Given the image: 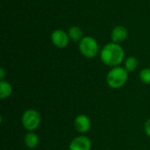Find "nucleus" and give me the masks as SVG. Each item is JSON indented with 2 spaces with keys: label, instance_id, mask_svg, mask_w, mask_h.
Here are the masks:
<instances>
[{
  "label": "nucleus",
  "instance_id": "9b49d317",
  "mask_svg": "<svg viewBox=\"0 0 150 150\" xmlns=\"http://www.w3.org/2000/svg\"><path fill=\"white\" fill-rule=\"evenodd\" d=\"M12 93V86L11 84L4 80L0 81V98L5 99L9 98Z\"/></svg>",
  "mask_w": 150,
  "mask_h": 150
},
{
  "label": "nucleus",
  "instance_id": "4468645a",
  "mask_svg": "<svg viewBox=\"0 0 150 150\" xmlns=\"http://www.w3.org/2000/svg\"><path fill=\"white\" fill-rule=\"evenodd\" d=\"M144 131H145V134L149 136L150 137V119H149L146 122H145V125H144Z\"/></svg>",
  "mask_w": 150,
  "mask_h": 150
},
{
  "label": "nucleus",
  "instance_id": "ddd939ff",
  "mask_svg": "<svg viewBox=\"0 0 150 150\" xmlns=\"http://www.w3.org/2000/svg\"><path fill=\"white\" fill-rule=\"evenodd\" d=\"M139 77L143 83L150 85V68L142 69L140 72Z\"/></svg>",
  "mask_w": 150,
  "mask_h": 150
},
{
  "label": "nucleus",
  "instance_id": "20e7f679",
  "mask_svg": "<svg viewBox=\"0 0 150 150\" xmlns=\"http://www.w3.org/2000/svg\"><path fill=\"white\" fill-rule=\"evenodd\" d=\"M41 122V116L34 109H28L26 110L22 117H21V123L25 129L28 132L35 131L40 125Z\"/></svg>",
  "mask_w": 150,
  "mask_h": 150
},
{
  "label": "nucleus",
  "instance_id": "7ed1b4c3",
  "mask_svg": "<svg viewBox=\"0 0 150 150\" xmlns=\"http://www.w3.org/2000/svg\"><path fill=\"white\" fill-rule=\"evenodd\" d=\"M79 51L86 58H94L99 52V46L97 40L91 36H84L79 41Z\"/></svg>",
  "mask_w": 150,
  "mask_h": 150
},
{
  "label": "nucleus",
  "instance_id": "f257e3e1",
  "mask_svg": "<svg viewBox=\"0 0 150 150\" xmlns=\"http://www.w3.org/2000/svg\"><path fill=\"white\" fill-rule=\"evenodd\" d=\"M99 55L105 65L113 68L119 66L124 61L125 51L120 44L112 41L102 47Z\"/></svg>",
  "mask_w": 150,
  "mask_h": 150
},
{
  "label": "nucleus",
  "instance_id": "0eeeda50",
  "mask_svg": "<svg viewBox=\"0 0 150 150\" xmlns=\"http://www.w3.org/2000/svg\"><path fill=\"white\" fill-rule=\"evenodd\" d=\"M75 129L80 134H86L90 131L91 127V119L85 114H80L76 117L74 120Z\"/></svg>",
  "mask_w": 150,
  "mask_h": 150
},
{
  "label": "nucleus",
  "instance_id": "f03ea898",
  "mask_svg": "<svg viewBox=\"0 0 150 150\" xmlns=\"http://www.w3.org/2000/svg\"><path fill=\"white\" fill-rule=\"evenodd\" d=\"M128 79V71L120 66L113 67L106 75V83L112 89H120L123 87Z\"/></svg>",
  "mask_w": 150,
  "mask_h": 150
},
{
  "label": "nucleus",
  "instance_id": "2eb2a0df",
  "mask_svg": "<svg viewBox=\"0 0 150 150\" xmlns=\"http://www.w3.org/2000/svg\"><path fill=\"white\" fill-rule=\"evenodd\" d=\"M4 76H5V71L3 68H1L0 69V79H1V81L4 80Z\"/></svg>",
  "mask_w": 150,
  "mask_h": 150
},
{
  "label": "nucleus",
  "instance_id": "6e6552de",
  "mask_svg": "<svg viewBox=\"0 0 150 150\" xmlns=\"http://www.w3.org/2000/svg\"><path fill=\"white\" fill-rule=\"evenodd\" d=\"M127 35H128L127 29L124 25H116L112 30L111 39L112 42L120 44L127 38Z\"/></svg>",
  "mask_w": 150,
  "mask_h": 150
},
{
  "label": "nucleus",
  "instance_id": "9d476101",
  "mask_svg": "<svg viewBox=\"0 0 150 150\" xmlns=\"http://www.w3.org/2000/svg\"><path fill=\"white\" fill-rule=\"evenodd\" d=\"M68 34H69V37L71 40L78 41V42L84 37L82 29L76 25H73V26L69 27V29L68 31Z\"/></svg>",
  "mask_w": 150,
  "mask_h": 150
},
{
  "label": "nucleus",
  "instance_id": "1a4fd4ad",
  "mask_svg": "<svg viewBox=\"0 0 150 150\" xmlns=\"http://www.w3.org/2000/svg\"><path fill=\"white\" fill-rule=\"evenodd\" d=\"M40 142V139L37 134L33 132H28L25 135V144L28 149H35Z\"/></svg>",
  "mask_w": 150,
  "mask_h": 150
},
{
  "label": "nucleus",
  "instance_id": "423d86ee",
  "mask_svg": "<svg viewBox=\"0 0 150 150\" xmlns=\"http://www.w3.org/2000/svg\"><path fill=\"white\" fill-rule=\"evenodd\" d=\"M92 147L90 138L84 135H79L74 138L69 143V150H91Z\"/></svg>",
  "mask_w": 150,
  "mask_h": 150
},
{
  "label": "nucleus",
  "instance_id": "39448f33",
  "mask_svg": "<svg viewBox=\"0 0 150 150\" xmlns=\"http://www.w3.org/2000/svg\"><path fill=\"white\" fill-rule=\"evenodd\" d=\"M69 40L68 33L62 29H56L51 33V41L58 48H65L69 45Z\"/></svg>",
  "mask_w": 150,
  "mask_h": 150
},
{
  "label": "nucleus",
  "instance_id": "f8f14e48",
  "mask_svg": "<svg viewBox=\"0 0 150 150\" xmlns=\"http://www.w3.org/2000/svg\"><path fill=\"white\" fill-rule=\"evenodd\" d=\"M125 69L128 71V72H132V71H134L137 68H138V65H139V62L137 60L136 57L134 56H129L127 57L126 60H125Z\"/></svg>",
  "mask_w": 150,
  "mask_h": 150
}]
</instances>
